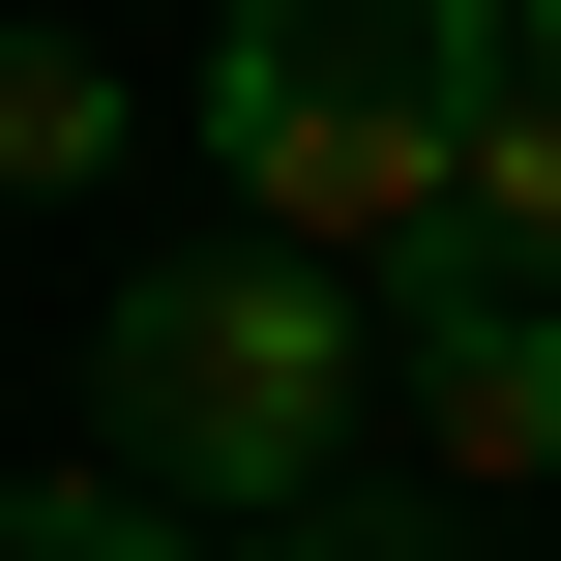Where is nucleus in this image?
<instances>
[{"mask_svg":"<svg viewBox=\"0 0 561 561\" xmlns=\"http://www.w3.org/2000/svg\"><path fill=\"white\" fill-rule=\"evenodd\" d=\"M237 561H473V503H444V473H325L296 533H237Z\"/></svg>","mask_w":561,"mask_h":561,"instance_id":"obj_7","label":"nucleus"},{"mask_svg":"<svg viewBox=\"0 0 561 561\" xmlns=\"http://www.w3.org/2000/svg\"><path fill=\"white\" fill-rule=\"evenodd\" d=\"M503 118V0H207V178L296 266H414L473 207Z\"/></svg>","mask_w":561,"mask_h":561,"instance_id":"obj_2","label":"nucleus"},{"mask_svg":"<svg viewBox=\"0 0 561 561\" xmlns=\"http://www.w3.org/2000/svg\"><path fill=\"white\" fill-rule=\"evenodd\" d=\"M355 414H385V296L296 266V237H178V266L89 296V444L148 503H207V533H296L355 473Z\"/></svg>","mask_w":561,"mask_h":561,"instance_id":"obj_1","label":"nucleus"},{"mask_svg":"<svg viewBox=\"0 0 561 561\" xmlns=\"http://www.w3.org/2000/svg\"><path fill=\"white\" fill-rule=\"evenodd\" d=\"M355 296H385V414H414V473H444V503H561V296H503L473 237L355 266Z\"/></svg>","mask_w":561,"mask_h":561,"instance_id":"obj_3","label":"nucleus"},{"mask_svg":"<svg viewBox=\"0 0 561 561\" xmlns=\"http://www.w3.org/2000/svg\"><path fill=\"white\" fill-rule=\"evenodd\" d=\"M444 237H473L503 296H561V89H503V118H473V207H444Z\"/></svg>","mask_w":561,"mask_h":561,"instance_id":"obj_6","label":"nucleus"},{"mask_svg":"<svg viewBox=\"0 0 561 561\" xmlns=\"http://www.w3.org/2000/svg\"><path fill=\"white\" fill-rule=\"evenodd\" d=\"M89 178H118V30L30 0V30H0V207H89Z\"/></svg>","mask_w":561,"mask_h":561,"instance_id":"obj_4","label":"nucleus"},{"mask_svg":"<svg viewBox=\"0 0 561 561\" xmlns=\"http://www.w3.org/2000/svg\"><path fill=\"white\" fill-rule=\"evenodd\" d=\"M503 89H561V0H503Z\"/></svg>","mask_w":561,"mask_h":561,"instance_id":"obj_8","label":"nucleus"},{"mask_svg":"<svg viewBox=\"0 0 561 561\" xmlns=\"http://www.w3.org/2000/svg\"><path fill=\"white\" fill-rule=\"evenodd\" d=\"M0 561H237V533H207V503H148V473L89 444V473H0Z\"/></svg>","mask_w":561,"mask_h":561,"instance_id":"obj_5","label":"nucleus"}]
</instances>
